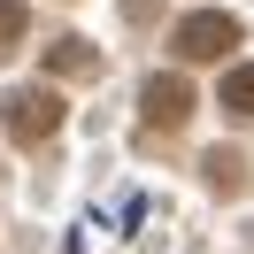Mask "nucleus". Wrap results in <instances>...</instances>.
Wrapping results in <instances>:
<instances>
[{"label":"nucleus","instance_id":"nucleus-7","mask_svg":"<svg viewBox=\"0 0 254 254\" xmlns=\"http://www.w3.org/2000/svg\"><path fill=\"white\" fill-rule=\"evenodd\" d=\"M23 23H31V16H23V0H0V62L23 47Z\"/></svg>","mask_w":254,"mask_h":254},{"label":"nucleus","instance_id":"nucleus-5","mask_svg":"<svg viewBox=\"0 0 254 254\" xmlns=\"http://www.w3.org/2000/svg\"><path fill=\"white\" fill-rule=\"evenodd\" d=\"M200 170H208V192H223V200L247 185V162H239L231 146H208V162H200Z\"/></svg>","mask_w":254,"mask_h":254},{"label":"nucleus","instance_id":"nucleus-1","mask_svg":"<svg viewBox=\"0 0 254 254\" xmlns=\"http://www.w3.org/2000/svg\"><path fill=\"white\" fill-rule=\"evenodd\" d=\"M0 116H8V139L16 146H47L54 131H62V93H54V85H23V93H8L0 100Z\"/></svg>","mask_w":254,"mask_h":254},{"label":"nucleus","instance_id":"nucleus-2","mask_svg":"<svg viewBox=\"0 0 254 254\" xmlns=\"http://www.w3.org/2000/svg\"><path fill=\"white\" fill-rule=\"evenodd\" d=\"M177 62H223V54L239 47V16H223V8H192L185 23L170 31Z\"/></svg>","mask_w":254,"mask_h":254},{"label":"nucleus","instance_id":"nucleus-4","mask_svg":"<svg viewBox=\"0 0 254 254\" xmlns=\"http://www.w3.org/2000/svg\"><path fill=\"white\" fill-rule=\"evenodd\" d=\"M47 77L54 85H62V77H100V54H93V39H54V47H47Z\"/></svg>","mask_w":254,"mask_h":254},{"label":"nucleus","instance_id":"nucleus-6","mask_svg":"<svg viewBox=\"0 0 254 254\" xmlns=\"http://www.w3.org/2000/svg\"><path fill=\"white\" fill-rule=\"evenodd\" d=\"M223 116H239V124H254V62L223 69Z\"/></svg>","mask_w":254,"mask_h":254},{"label":"nucleus","instance_id":"nucleus-3","mask_svg":"<svg viewBox=\"0 0 254 254\" xmlns=\"http://www.w3.org/2000/svg\"><path fill=\"white\" fill-rule=\"evenodd\" d=\"M192 77L185 69H162V77H146L139 85V116H146V131H177V124H192Z\"/></svg>","mask_w":254,"mask_h":254}]
</instances>
